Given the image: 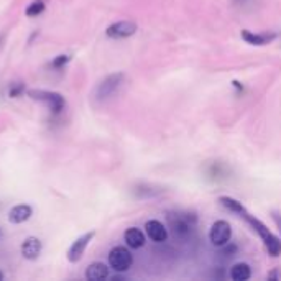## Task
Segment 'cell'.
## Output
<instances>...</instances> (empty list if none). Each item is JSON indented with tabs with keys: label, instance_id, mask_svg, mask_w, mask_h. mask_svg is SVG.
Segmentation results:
<instances>
[{
	"label": "cell",
	"instance_id": "cell-10",
	"mask_svg": "<svg viewBox=\"0 0 281 281\" xmlns=\"http://www.w3.org/2000/svg\"><path fill=\"white\" fill-rule=\"evenodd\" d=\"M41 248L43 245L40 239L28 237V239H25V242L21 243V255H23V258H27V260H36L41 253Z\"/></svg>",
	"mask_w": 281,
	"mask_h": 281
},
{
	"label": "cell",
	"instance_id": "cell-11",
	"mask_svg": "<svg viewBox=\"0 0 281 281\" xmlns=\"http://www.w3.org/2000/svg\"><path fill=\"white\" fill-rule=\"evenodd\" d=\"M145 228H146V235L150 237V239H151L153 242L161 243V242H165V240L168 239V231H166V227L163 225L160 220H148L146 225H145Z\"/></svg>",
	"mask_w": 281,
	"mask_h": 281
},
{
	"label": "cell",
	"instance_id": "cell-4",
	"mask_svg": "<svg viewBox=\"0 0 281 281\" xmlns=\"http://www.w3.org/2000/svg\"><path fill=\"white\" fill-rule=\"evenodd\" d=\"M232 239V227L227 220H217L214 222L209 231V240L214 247H224Z\"/></svg>",
	"mask_w": 281,
	"mask_h": 281
},
{
	"label": "cell",
	"instance_id": "cell-19",
	"mask_svg": "<svg viewBox=\"0 0 281 281\" xmlns=\"http://www.w3.org/2000/svg\"><path fill=\"white\" fill-rule=\"evenodd\" d=\"M69 56L68 55H59V56H56L55 59H53V63H51V66L53 68H56V69H59V68H63L64 64H68L69 63Z\"/></svg>",
	"mask_w": 281,
	"mask_h": 281
},
{
	"label": "cell",
	"instance_id": "cell-14",
	"mask_svg": "<svg viewBox=\"0 0 281 281\" xmlns=\"http://www.w3.org/2000/svg\"><path fill=\"white\" fill-rule=\"evenodd\" d=\"M109 276V266L100 262L91 263L86 270V279L87 281H104Z\"/></svg>",
	"mask_w": 281,
	"mask_h": 281
},
{
	"label": "cell",
	"instance_id": "cell-5",
	"mask_svg": "<svg viewBox=\"0 0 281 281\" xmlns=\"http://www.w3.org/2000/svg\"><path fill=\"white\" fill-rule=\"evenodd\" d=\"M133 263V257L129 248L125 247H114L109 251V265L115 271H127Z\"/></svg>",
	"mask_w": 281,
	"mask_h": 281
},
{
	"label": "cell",
	"instance_id": "cell-21",
	"mask_svg": "<svg viewBox=\"0 0 281 281\" xmlns=\"http://www.w3.org/2000/svg\"><path fill=\"white\" fill-rule=\"evenodd\" d=\"M4 279V273L2 271H0V281H2Z\"/></svg>",
	"mask_w": 281,
	"mask_h": 281
},
{
	"label": "cell",
	"instance_id": "cell-18",
	"mask_svg": "<svg viewBox=\"0 0 281 281\" xmlns=\"http://www.w3.org/2000/svg\"><path fill=\"white\" fill-rule=\"evenodd\" d=\"M25 92V86H23V83H15V84H12V87H10V91H9V95L10 97H13V99H17V97H20L21 94Z\"/></svg>",
	"mask_w": 281,
	"mask_h": 281
},
{
	"label": "cell",
	"instance_id": "cell-13",
	"mask_svg": "<svg viewBox=\"0 0 281 281\" xmlns=\"http://www.w3.org/2000/svg\"><path fill=\"white\" fill-rule=\"evenodd\" d=\"M123 239H125V243H127L130 248H135V250L142 248L145 245V242H146L145 234L140 231V228H137V227L127 228L125 234H123Z\"/></svg>",
	"mask_w": 281,
	"mask_h": 281
},
{
	"label": "cell",
	"instance_id": "cell-15",
	"mask_svg": "<svg viewBox=\"0 0 281 281\" xmlns=\"http://www.w3.org/2000/svg\"><path fill=\"white\" fill-rule=\"evenodd\" d=\"M251 276V270L247 263H235L231 268V278L234 281H247Z\"/></svg>",
	"mask_w": 281,
	"mask_h": 281
},
{
	"label": "cell",
	"instance_id": "cell-6",
	"mask_svg": "<svg viewBox=\"0 0 281 281\" xmlns=\"http://www.w3.org/2000/svg\"><path fill=\"white\" fill-rule=\"evenodd\" d=\"M28 95L33 100L44 102L46 106L53 110V114H59L66 106V100L61 94L58 92H49V91H28Z\"/></svg>",
	"mask_w": 281,
	"mask_h": 281
},
{
	"label": "cell",
	"instance_id": "cell-16",
	"mask_svg": "<svg viewBox=\"0 0 281 281\" xmlns=\"http://www.w3.org/2000/svg\"><path fill=\"white\" fill-rule=\"evenodd\" d=\"M219 202L225 207V209H228L231 212H235V214H239V216L242 217L243 214L247 212V209L245 207L242 206V202H239L237 199H234V197H228V196H220L219 197Z\"/></svg>",
	"mask_w": 281,
	"mask_h": 281
},
{
	"label": "cell",
	"instance_id": "cell-2",
	"mask_svg": "<svg viewBox=\"0 0 281 281\" xmlns=\"http://www.w3.org/2000/svg\"><path fill=\"white\" fill-rule=\"evenodd\" d=\"M166 220L171 231L174 234V237H180V239H186L192 234L196 225V216L189 212H168Z\"/></svg>",
	"mask_w": 281,
	"mask_h": 281
},
{
	"label": "cell",
	"instance_id": "cell-9",
	"mask_svg": "<svg viewBox=\"0 0 281 281\" xmlns=\"http://www.w3.org/2000/svg\"><path fill=\"white\" fill-rule=\"evenodd\" d=\"M242 40L247 41L248 44H253V46H265L270 41L276 38V33H255L250 32V30H242Z\"/></svg>",
	"mask_w": 281,
	"mask_h": 281
},
{
	"label": "cell",
	"instance_id": "cell-3",
	"mask_svg": "<svg viewBox=\"0 0 281 281\" xmlns=\"http://www.w3.org/2000/svg\"><path fill=\"white\" fill-rule=\"evenodd\" d=\"M123 72H115V74H110L106 79H102L100 83L95 87V99L97 100H107L109 97L120 89V86L123 84Z\"/></svg>",
	"mask_w": 281,
	"mask_h": 281
},
{
	"label": "cell",
	"instance_id": "cell-12",
	"mask_svg": "<svg viewBox=\"0 0 281 281\" xmlns=\"http://www.w3.org/2000/svg\"><path fill=\"white\" fill-rule=\"evenodd\" d=\"M33 209L28 204H18L10 209L9 212V220L12 224H23L30 217H32Z\"/></svg>",
	"mask_w": 281,
	"mask_h": 281
},
{
	"label": "cell",
	"instance_id": "cell-8",
	"mask_svg": "<svg viewBox=\"0 0 281 281\" xmlns=\"http://www.w3.org/2000/svg\"><path fill=\"white\" fill-rule=\"evenodd\" d=\"M94 235H95V232H87V234L81 235L79 239H76L72 242V245L68 250V260L71 263H78L81 258H83L84 251L89 245V242L94 239Z\"/></svg>",
	"mask_w": 281,
	"mask_h": 281
},
{
	"label": "cell",
	"instance_id": "cell-20",
	"mask_svg": "<svg viewBox=\"0 0 281 281\" xmlns=\"http://www.w3.org/2000/svg\"><path fill=\"white\" fill-rule=\"evenodd\" d=\"M271 217H273V220L276 222L278 228L281 231V214H278V212H271Z\"/></svg>",
	"mask_w": 281,
	"mask_h": 281
},
{
	"label": "cell",
	"instance_id": "cell-1",
	"mask_svg": "<svg viewBox=\"0 0 281 281\" xmlns=\"http://www.w3.org/2000/svg\"><path fill=\"white\" fill-rule=\"evenodd\" d=\"M242 217L248 222V225H250L251 228H253V231H255L258 235H260V239L263 240L265 247H266V250H268V253H270L271 257H278V255H281V239H279V237H276L275 234H271V232L268 231V227H266L262 220H258V219H255L253 216H250L248 212L243 214Z\"/></svg>",
	"mask_w": 281,
	"mask_h": 281
},
{
	"label": "cell",
	"instance_id": "cell-17",
	"mask_svg": "<svg viewBox=\"0 0 281 281\" xmlns=\"http://www.w3.org/2000/svg\"><path fill=\"white\" fill-rule=\"evenodd\" d=\"M44 12V2L43 0H35L27 7V17H38L40 13Z\"/></svg>",
	"mask_w": 281,
	"mask_h": 281
},
{
	"label": "cell",
	"instance_id": "cell-7",
	"mask_svg": "<svg viewBox=\"0 0 281 281\" xmlns=\"http://www.w3.org/2000/svg\"><path fill=\"white\" fill-rule=\"evenodd\" d=\"M135 33H137V23H133V21H129V20L117 21V23H112L106 30V35L109 38H114V40L129 38V36L135 35Z\"/></svg>",
	"mask_w": 281,
	"mask_h": 281
}]
</instances>
